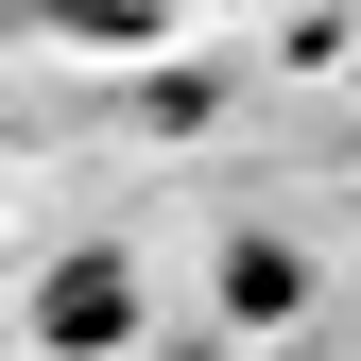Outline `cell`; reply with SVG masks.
<instances>
[{
    "instance_id": "1",
    "label": "cell",
    "mask_w": 361,
    "mask_h": 361,
    "mask_svg": "<svg viewBox=\"0 0 361 361\" xmlns=\"http://www.w3.org/2000/svg\"><path fill=\"white\" fill-rule=\"evenodd\" d=\"M35 344H52V361H121V344H138V258H121V241H69L52 293H35Z\"/></svg>"
},
{
    "instance_id": "2",
    "label": "cell",
    "mask_w": 361,
    "mask_h": 361,
    "mask_svg": "<svg viewBox=\"0 0 361 361\" xmlns=\"http://www.w3.org/2000/svg\"><path fill=\"white\" fill-rule=\"evenodd\" d=\"M35 18H52L69 52H155V35H172V0H35Z\"/></svg>"
}]
</instances>
